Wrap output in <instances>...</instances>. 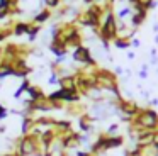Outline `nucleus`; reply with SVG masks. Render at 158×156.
I'll return each instance as SVG.
<instances>
[{"mask_svg":"<svg viewBox=\"0 0 158 156\" xmlns=\"http://www.w3.org/2000/svg\"><path fill=\"white\" fill-rule=\"evenodd\" d=\"M117 32H119V29H117V22H116V17H114L112 12H107L106 17H104L102 24H100V37H102L104 41H112L117 37Z\"/></svg>","mask_w":158,"mask_h":156,"instance_id":"obj_1","label":"nucleus"},{"mask_svg":"<svg viewBox=\"0 0 158 156\" xmlns=\"http://www.w3.org/2000/svg\"><path fill=\"white\" fill-rule=\"evenodd\" d=\"M119 109H121V112H123L127 119H133L134 115H138V114H139V110H141V109L138 107L136 102L123 100V98H119Z\"/></svg>","mask_w":158,"mask_h":156,"instance_id":"obj_2","label":"nucleus"},{"mask_svg":"<svg viewBox=\"0 0 158 156\" xmlns=\"http://www.w3.org/2000/svg\"><path fill=\"white\" fill-rule=\"evenodd\" d=\"M73 58H75V61H80V63H83V64H89V66H95V61L92 60V56H90L89 49H87L85 46H78V47H75Z\"/></svg>","mask_w":158,"mask_h":156,"instance_id":"obj_3","label":"nucleus"},{"mask_svg":"<svg viewBox=\"0 0 158 156\" xmlns=\"http://www.w3.org/2000/svg\"><path fill=\"white\" fill-rule=\"evenodd\" d=\"M27 95H29V100H34V102L46 98L44 93H43V90H41L39 87H29V88H27Z\"/></svg>","mask_w":158,"mask_h":156,"instance_id":"obj_4","label":"nucleus"},{"mask_svg":"<svg viewBox=\"0 0 158 156\" xmlns=\"http://www.w3.org/2000/svg\"><path fill=\"white\" fill-rule=\"evenodd\" d=\"M29 29H31V24L27 22H17L14 27H12V32L15 36H22V34H29Z\"/></svg>","mask_w":158,"mask_h":156,"instance_id":"obj_5","label":"nucleus"},{"mask_svg":"<svg viewBox=\"0 0 158 156\" xmlns=\"http://www.w3.org/2000/svg\"><path fill=\"white\" fill-rule=\"evenodd\" d=\"M146 17V9H134V15H133V24L139 26Z\"/></svg>","mask_w":158,"mask_h":156,"instance_id":"obj_6","label":"nucleus"},{"mask_svg":"<svg viewBox=\"0 0 158 156\" xmlns=\"http://www.w3.org/2000/svg\"><path fill=\"white\" fill-rule=\"evenodd\" d=\"M49 17H51V12H49V10H43V12H39L38 15L34 17V22L38 24H43V22H46V20L49 19Z\"/></svg>","mask_w":158,"mask_h":156,"instance_id":"obj_7","label":"nucleus"},{"mask_svg":"<svg viewBox=\"0 0 158 156\" xmlns=\"http://www.w3.org/2000/svg\"><path fill=\"white\" fill-rule=\"evenodd\" d=\"M151 3H153V0H139V2H138V5L143 7V9H150ZM134 7H136V5H134Z\"/></svg>","mask_w":158,"mask_h":156,"instance_id":"obj_8","label":"nucleus"},{"mask_svg":"<svg viewBox=\"0 0 158 156\" xmlns=\"http://www.w3.org/2000/svg\"><path fill=\"white\" fill-rule=\"evenodd\" d=\"M44 2H46V5L51 7V9H55V7L60 5V0H44Z\"/></svg>","mask_w":158,"mask_h":156,"instance_id":"obj_9","label":"nucleus"},{"mask_svg":"<svg viewBox=\"0 0 158 156\" xmlns=\"http://www.w3.org/2000/svg\"><path fill=\"white\" fill-rule=\"evenodd\" d=\"M5 117H7V109L0 104V121H2V119H5Z\"/></svg>","mask_w":158,"mask_h":156,"instance_id":"obj_10","label":"nucleus"},{"mask_svg":"<svg viewBox=\"0 0 158 156\" xmlns=\"http://www.w3.org/2000/svg\"><path fill=\"white\" fill-rule=\"evenodd\" d=\"M153 146L158 149V132H155V139H153Z\"/></svg>","mask_w":158,"mask_h":156,"instance_id":"obj_11","label":"nucleus"},{"mask_svg":"<svg viewBox=\"0 0 158 156\" xmlns=\"http://www.w3.org/2000/svg\"><path fill=\"white\" fill-rule=\"evenodd\" d=\"M2 156H17L15 153H7V154H2Z\"/></svg>","mask_w":158,"mask_h":156,"instance_id":"obj_12","label":"nucleus"}]
</instances>
